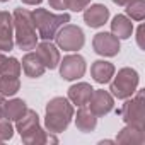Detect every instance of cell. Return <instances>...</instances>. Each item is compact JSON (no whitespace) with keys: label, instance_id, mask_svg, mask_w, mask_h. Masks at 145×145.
<instances>
[{"label":"cell","instance_id":"7c38bea8","mask_svg":"<svg viewBox=\"0 0 145 145\" xmlns=\"http://www.w3.org/2000/svg\"><path fill=\"white\" fill-rule=\"evenodd\" d=\"M36 55L39 56V60L43 61L44 68H56L60 63V51L58 48L51 43V41H43L36 44Z\"/></svg>","mask_w":145,"mask_h":145},{"label":"cell","instance_id":"7a4b0ae2","mask_svg":"<svg viewBox=\"0 0 145 145\" xmlns=\"http://www.w3.org/2000/svg\"><path fill=\"white\" fill-rule=\"evenodd\" d=\"M14 31H16V44L19 50L29 51L38 44V34L33 22V16L26 9H16L14 12Z\"/></svg>","mask_w":145,"mask_h":145},{"label":"cell","instance_id":"8fae6325","mask_svg":"<svg viewBox=\"0 0 145 145\" xmlns=\"http://www.w3.org/2000/svg\"><path fill=\"white\" fill-rule=\"evenodd\" d=\"M14 48V17L7 12H0V51H10Z\"/></svg>","mask_w":145,"mask_h":145},{"label":"cell","instance_id":"277c9868","mask_svg":"<svg viewBox=\"0 0 145 145\" xmlns=\"http://www.w3.org/2000/svg\"><path fill=\"white\" fill-rule=\"evenodd\" d=\"M17 131L24 143L29 145H41L46 143V131L39 126V116L36 111L27 109L26 114L17 120Z\"/></svg>","mask_w":145,"mask_h":145},{"label":"cell","instance_id":"5bb4252c","mask_svg":"<svg viewBox=\"0 0 145 145\" xmlns=\"http://www.w3.org/2000/svg\"><path fill=\"white\" fill-rule=\"evenodd\" d=\"M91 74L97 84H108L114 75V65L106 60H96L91 67Z\"/></svg>","mask_w":145,"mask_h":145},{"label":"cell","instance_id":"484cf974","mask_svg":"<svg viewBox=\"0 0 145 145\" xmlns=\"http://www.w3.org/2000/svg\"><path fill=\"white\" fill-rule=\"evenodd\" d=\"M48 2H50V7L51 9H56V10L68 9V0H48Z\"/></svg>","mask_w":145,"mask_h":145},{"label":"cell","instance_id":"f1b7e54d","mask_svg":"<svg viewBox=\"0 0 145 145\" xmlns=\"http://www.w3.org/2000/svg\"><path fill=\"white\" fill-rule=\"evenodd\" d=\"M22 4H26V5H39L43 0H21Z\"/></svg>","mask_w":145,"mask_h":145},{"label":"cell","instance_id":"9c48e42d","mask_svg":"<svg viewBox=\"0 0 145 145\" xmlns=\"http://www.w3.org/2000/svg\"><path fill=\"white\" fill-rule=\"evenodd\" d=\"M92 46L101 56H116L120 53V39L113 33H97L92 39Z\"/></svg>","mask_w":145,"mask_h":145},{"label":"cell","instance_id":"4316f807","mask_svg":"<svg viewBox=\"0 0 145 145\" xmlns=\"http://www.w3.org/2000/svg\"><path fill=\"white\" fill-rule=\"evenodd\" d=\"M5 99H4V96L0 94V118H4V111H5Z\"/></svg>","mask_w":145,"mask_h":145},{"label":"cell","instance_id":"d6986e66","mask_svg":"<svg viewBox=\"0 0 145 145\" xmlns=\"http://www.w3.org/2000/svg\"><path fill=\"white\" fill-rule=\"evenodd\" d=\"M75 125L80 131L84 133H89L96 128L97 125V116L86 106H80V109L77 111V116H75Z\"/></svg>","mask_w":145,"mask_h":145},{"label":"cell","instance_id":"7402d4cb","mask_svg":"<svg viewBox=\"0 0 145 145\" xmlns=\"http://www.w3.org/2000/svg\"><path fill=\"white\" fill-rule=\"evenodd\" d=\"M126 14L133 21H143V17H145V2L143 0H131L126 5Z\"/></svg>","mask_w":145,"mask_h":145},{"label":"cell","instance_id":"ffe728a7","mask_svg":"<svg viewBox=\"0 0 145 145\" xmlns=\"http://www.w3.org/2000/svg\"><path fill=\"white\" fill-rule=\"evenodd\" d=\"M26 111H27V106L22 99H12V101L5 103L4 118H7L9 121H17L26 114Z\"/></svg>","mask_w":145,"mask_h":145},{"label":"cell","instance_id":"83f0119b","mask_svg":"<svg viewBox=\"0 0 145 145\" xmlns=\"http://www.w3.org/2000/svg\"><path fill=\"white\" fill-rule=\"evenodd\" d=\"M138 46L143 48V26L138 27Z\"/></svg>","mask_w":145,"mask_h":145},{"label":"cell","instance_id":"2e32d148","mask_svg":"<svg viewBox=\"0 0 145 145\" xmlns=\"http://www.w3.org/2000/svg\"><path fill=\"white\" fill-rule=\"evenodd\" d=\"M92 91L94 89L91 87V84H86V82L74 84V86L68 89V99L74 103V104H77L79 108L80 106H86L89 103L91 96H92Z\"/></svg>","mask_w":145,"mask_h":145},{"label":"cell","instance_id":"ac0fdd59","mask_svg":"<svg viewBox=\"0 0 145 145\" xmlns=\"http://www.w3.org/2000/svg\"><path fill=\"white\" fill-rule=\"evenodd\" d=\"M118 143H131V145H140L145 142V131L140 126H133L128 125L126 128H123L116 138Z\"/></svg>","mask_w":145,"mask_h":145},{"label":"cell","instance_id":"e0dca14e","mask_svg":"<svg viewBox=\"0 0 145 145\" xmlns=\"http://www.w3.org/2000/svg\"><path fill=\"white\" fill-rule=\"evenodd\" d=\"M111 33L118 38V39H128L133 33V22L126 17V16H114L113 22H111Z\"/></svg>","mask_w":145,"mask_h":145},{"label":"cell","instance_id":"30bf717a","mask_svg":"<svg viewBox=\"0 0 145 145\" xmlns=\"http://www.w3.org/2000/svg\"><path fill=\"white\" fill-rule=\"evenodd\" d=\"M87 104H89V109L96 116H104V114H108V113L113 111L114 99H113V96L109 92H106L103 89H97V91L94 89L92 91V96H91V99H89Z\"/></svg>","mask_w":145,"mask_h":145},{"label":"cell","instance_id":"4dcf8cb0","mask_svg":"<svg viewBox=\"0 0 145 145\" xmlns=\"http://www.w3.org/2000/svg\"><path fill=\"white\" fill-rule=\"evenodd\" d=\"M5 60H7V56L0 51V72H2V67H4V63H5Z\"/></svg>","mask_w":145,"mask_h":145},{"label":"cell","instance_id":"5b68a950","mask_svg":"<svg viewBox=\"0 0 145 145\" xmlns=\"http://www.w3.org/2000/svg\"><path fill=\"white\" fill-rule=\"evenodd\" d=\"M137 87H138V74H137V70L126 67V68L118 70V75L111 82L109 91H111V96H114L118 99H128V97H131L137 92Z\"/></svg>","mask_w":145,"mask_h":145},{"label":"cell","instance_id":"6da1fadb","mask_svg":"<svg viewBox=\"0 0 145 145\" xmlns=\"http://www.w3.org/2000/svg\"><path fill=\"white\" fill-rule=\"evenodd\" d=\"M74 118V106L65 97H53L46 104L44 126L50 133H61Z\"/></svg>","mask_w":145,"mask_h":145},{"label":"cell","instance_id":"9a60e30c","mask_svg":"<svg viewBox=\"0 0 145 145\" xmlns=\"http://www.w3.org/2000/svg\"><path fill=\"white\" fill-rule=\"evenodd\" d=\"M21 68L24 70V74L31 79H38L44 74V65L43 61L39 60V56L36 53H26L24 58H22V63H21Z\"/></svg>","mask_w":145,"mask_h":145},{"label":"cell","instance_id":"4fadbf2b","mask_svg":"<svg viewBox=\"0 0 145 145\" xmlns=\"http://www.w3.org/2000/svg\"><path fill=\"white\" fill-rule=\"evenodd\" d=\"M109 19V9L103 4H94L87 5L84 12V21L89 27H101L108 22Z\"/></svg>","mask_w":145,"mask_h":145},{"label":"cell","instance_id":"1f68e13d","mask_svg":"<svg viewBox=\"0 0 145 145\" xmlns=\"http://www.w3.org/2000/svg\"><path fill=\"white\" fill-rule=\"evenodd\" d=\"M0 2H9V0H0Z\"/></svg>","mask_w":145,"mask_h":145},{"label":"cell","instance_id":"d4e9b609","mask_svg":"<svg viewBox=\"0 0 145 145\" xmlns=\"http://www.w3.org/2000/svg\"><path fill=\"white\" fill-rule=\"evenodd\" d=\"M89 4H91V0H68V9L74 10V12H80Z\"/></svg>","mask_w":145,"mask_h":145},{"label":"cell","instance_id":"f546056e","mask_svg":"<svg viewBox=\"0 0 145 145\" xmlns=\"http://www.w3.org/2000/svg\"><path fill=\"white\" fill-rule=\"evenodd\" d=\"M113 2H114L116 5H121V7H123V5H128L131 0H113Z\"/></svg>","mask_w":145,"mask_h":145},{"label":"cell","instance_id":"ba28073f","mask_svg":"<svg viewBox=\"0 0 145 145\" xmlns=\"http://www.w3.org/2000/svg\"><path fill=\"white\" fill-rule=\"evenodd\" d=\"M60 75L65 80H77L86 74V60L80 55H67L60 60Z\"/></svg>","mask_w":145,"mask_h":145},{"label":"cell","instance_id":"cb8c5ba5","mask_svg":"<svg viewBox=\"0 0 145 145\" xmlns=\"http://www.w3.org/2000/svg\"><path fill=\"white\" fill-rule=\"evenodd\" d=\"M14 135V128H12V123L7 120V118H0V142H5V140H10Z\"/></svg>","mask_w":145,"mask_h":145},{"label":"cell","instance_id":"8992f818","mask_svg":"<svg viewBox=\"0 0 145 145\" xmlns=\"http://www.w3.org/2000/svg\"><path fill=\"white\" fill-rule=\"evenodd\" d=\"M55 39H56V46L65 51H79L86 43L82 29L79 26H72V24L61 26L58 29Z\"/></svg>","mask_w":145,"mask_h":145},{"label":"cell","instance_id":"3957f363","mask_svg":"<svg viewBox=\"0 0 145 145\" xmlns=\"http://www.w3.org/2000/svg\"><path fill=\"white\" fill-rule=\"evenodd\" d=\"M31 16L34 27L38 29V38H41L43 41H51L56 36L58 29L70 21V16L67 12L53 14L46 9H36L34 12H31Z\"/></svg>","mask_w":145,"mask_h":145},{"label":"cell","instance_id":"603a6c76","mask_svg":"<svg viewBox=\"0 0 145 145\" xmlns=\"http://www.w3.org/2000/svg\"><path fill=\"white\" fill-rule=\"evenodd\" d=\"M0 75H9V77H19L21 75V61L17 58H7Z\"/></svg>","mask_w":145,"mask_h":145},{"label":"cell","instance_id":"44dd1931","mask_svg":"<svg viewBox=\"0 0 145 145\" xmlns=\"http://www.w3.org/2000/svg\"><path fill=\"white\" fill-rule=\"evenodd\" d=\"M21 87L19 77H9V75H0V94L5 96H16Z\"/></svg>","mask_w":145,"mask_h":145},{"label":"cell","instance_id":"52a82bcc","mask_svg":"<svg viewBox=\"0 0 145 145\" xmlns=\"http://www.w3.org/2000/svg\"><path fill=\"white\" fill-rule=\"evenodd\" d=\"M121 114V118L125 120L126 125H133V126H140L145 128V108H143V92L140 91L137 94L135 99H130L121 106V109L118 111Z\"/></svg>","mask_w":145,"mask_h":145}]
</instances>
